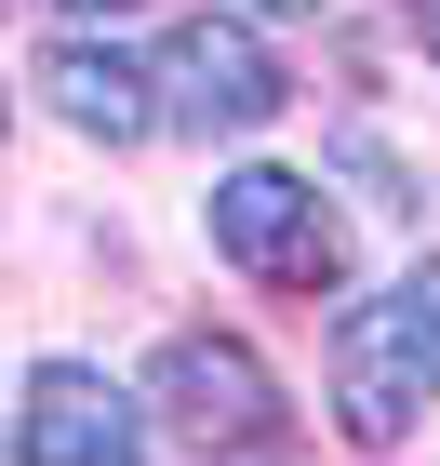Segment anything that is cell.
Masks as SVG:
<instances>
[{
	"label": "cell",
	"instance_id": "obj_1",
	"mask_svg": "<svg viewBox=\"0 0 440 466\" xmlns=\"http://www.w3.org/2000/svg\"><path fill=\"white\" fill-rule=\"evenodd\" d=\"M427 400H440V267H401L333 320V427L387 453L427 427Z\"/></svg>",
	"mask_w": 440,
	"mask_h": 466
},
{
	"label": "cell",
	"instance_id": "obj_2",
	"mask_svg": "<svg viewBox=\"0 0 440 466\" xmlns=\"http://www.w3.org/2000/svg\"><path fill=\"white\" fill-rule=\"evenodd\" d=\"M200 240L267 293H333L347 280V214H333L321 174H281V160H240V174L200 200Z\"/></svg>",
	"mask_w": 440,
	"mask_h": 466
},
{
	"label": "cell",
	"instance_id": "obj_3",
	"mask_svg": "<svg viewBox=\"0 0 440 466\" xmlns=\"http://www.w3.org/2000/svg\"><path fill=\"white\" fill-rule=\"evenodd\" d=\"M147 413L187 440V453H293V400L240 333H174L147 360Z\"/></svg>",
	"mask_w": 440,
	"mask_h": 466
},
{
	"label": "cell",
	"instance_id": "obj_4",
	"mask_svg": "<svg viewBox=\"0 0 440 466\" xmlns=\"http://www.w3.org/2000/svg\"><path fill=\"white\" fill-rule=\"evenodd\" d=\"M147 94H160V134H267V120L293 107L267 27H240V14H187V27L160 40Z\"/></svg>",
	"mask_w": 440,
	"mask_h": 466
},
{
	"label": "cell",
	"instance_id": "obj_5",
	"mask_svg": "<svg viewBox=\"0 0 440 466\" xmlns=\"http://www.w3.org/2000/svg\"><path fill=\"white\" fill-rule=\"evenodd\" d=\"M0 440H14L27 466H134V453H147V400L107 387L94 360H40Z\"/></svg>",
	"mask_w": 440,
	"mask_h": 466
},
{
	"label": "cell",
	"instance_id": "obj_6",
	"mask_svg": "<svg viewBox=\"0 0 440 466\" xmlns=\"http://www.w3.org/2000/svg\"><path fill=\"white\" fill-rule=\"evenodd\" d=\"M40 94H54V120L94 134V147H147V134H160L147 67H134V54H94V40H54V54H40Z\"/></svg>",
	"mask_w": 440,
	"mask_h": 466
},
{
	"label": "cell",
	"instance_id": "obj_7",
	"mask_svg": "<svg viewBox=\"0 0 440 466\" xmlns=\"http://www.w3.org/2000/svg\"><path fill=\"white\" fill-rule=\"evenodd\" d=\"M54 14H94V27H107V14H147V0H54Z\"/></svg>",
	"mask_w": 440,
	"mask_h": 466
},
{
	"label": "cell",
	"instance_id": "obj_8",
	"mask_svg": "<svg viewBox=\"0 0 440 466\" xmlns=\"http://www.w3.org/2000/svg\"><path fill=\"white\" fill-rule=\"evenodd\" d=\"M414 40H427V54H440V0H414Z\"/></svg>",
	"mask_w": 440,
	"mask_h": 466
}]
</instances>
